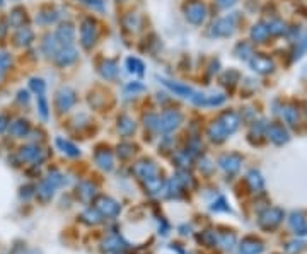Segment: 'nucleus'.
<instances>
[{
	"label": "nucleus",
	"instance_id": "864d4df0",
	"mask_svg": "<svg viewBox=\"0 0 307 254\" xmlns=\"http://www.w3.org/2000/svg\"><path fill=\"white\" fill-rule=\"evenodd\" d=\"M2 3H3V0H0V5H2Z\"/></svg>",
	"mask_w": 307,
	"mask_h": 254
},
{
	"label": "nucleus",
	"instance_id": "4c0bfd02",
	"mask_svg": "<svg viewBox=\"0 0 307 254\" xmlns=\"http://www.w3.org/2000/svg\"><path fill=\"white\" fill-rule=\"evenodd\" d=\"M38 109H40L41 118L46 120V118H48V102H46V99H45V94L38 96Z\"/></svg>",
	"mask_w": 307,
	"mask_h": 254
},
{
	"label": "nucleus",
	"instance_id": "a211bd4d",
	"mask_svg": "<svg viewBox=\"0 0 307 254\" xmlns=\"http://www.w3.org/2000/svg\"><path fill=\"white\" fill-rule=\"evenodd\" d=\"M61 45L58 43V40H56L55 34H46L45 36V41H43V51L46 56H51V58H55V55L60 51Z\"/></svg>",
	"mask_w": 307,
	"mask_h": 254
},
{
	"label": "nucleus",
	"instance_id": "39448f33",
	"mask_svg": "<svg viewBox=\"0 0 307 254\" xmlns=\"http://www.w3.org/2000/svg\"><path fill=\"white\" fill-rule=\"evenodd\" d=\"M183 121V114L179 111H166L162 113V116H159V130L164 133H171L172 130H176Z\"/></svg>",
	"mask_w": 307,
	"mask_h": 254
},
{
	"label": "nucleus",
	"instance_id": "5701e85b",
	"mask_svg": "<svg viewBox=\"0 0 307 254\" xmlns=\"http://www.w3.org/2000/svg\"><path fill=\"white\" fill-rule=\"evenodd\" d=\"M96 195V186L92 183H80L77 186V196L84 202H89L91 198H94Z\"/></svg>",
	"mask_w": 307,
	"mask_h": 254
},
{
	"label": "nucleus",
	"instance_id": "37998d69",
	"mask_svg": "<svg viewBox=\"0 0 307 254\" xmlns=\"http://www.w3.org/2000/svg\"><path fill=\"white\" fill-rule=\"evenodd\" d=\"M145 126H149V128H152V130H159V116H157V114H149V116H145Z\"/></svg>",
	"mask_w": 307,
	"mask_h": 254
},
{
	"label": "nucleus",
	"instance_id": "b1692460",
	"mask_svg": "<svg viewBox=\"0 0 307 254\" xmlns=\"http://www.w3.org/2000/svg\"><path fill=\"white\" fill-rule=\"evenodd\" d=\"M31 126L29 123L26 120H17L14 121L12 125H9V132L14 135V137H26V135L29 133Z\"/></svg>",
	"mask_w": 307,
	"mask_h": 254
},
{
	"label": "nucleus",
	"instance_id": "c756f323",
	"mask_svg": "<svg viewBox=\"0 0 307 254\" xmlns=\"http://www.w3.org/2000/svg\"><path fill=\"white\" fill-rule=\"evenodd\" d=\"M123 248H125V246H123V241L118 236H113L102 242V249H104V251H120Z\"/></svg>",
	"mask_w": 307,
	"mask_h": 254
},
{
	"label": "nucleus",
	"instance_id": "c9c22d12",
	"mask_svg": "<svg viewBox=\"0 0 307 254\" xmlns=\"http://www.w3.org/2000/svg\"><path fill=\"white\" fill-rule=\"evenodd\" d=\"M10 67V55L7 51H0V79L7 74Z\"/></svg>",
	"mask_w": 307,
	"mask_h": 254
},
{
	"label": "nucleus",
	"instance_id": "49530a36",
	"mask_svg": "<svg viewBox=\"0 0 307 254\" xmlns=\"http://www.w3.org/2000/svg\"><path fill=\"white\" fill-rule=\"evenodd\" d=\"M212 210H213V211H220V210L229 211L230 208H229L227 205H225V200H224V198H220L217 203H213V205H212Z\"/></svg>",
	"mask_w": 307,
	"mask_h": 254
},
{
	"label": "nucleus",
	"instance_id": "393cba45",
	"mask_svg": "<svg viewBox=\"0 0 307 254\" xmlns=\"http://www.w3.org/2000/svg\"><path fill=\"white\" fill-rule=\"evenodd\" d=\"M118 130H120L121 135L128 137V135L135 132V121L130 116H126V114H123V116H120V120H118Z\"/></svg>",
	"mask_w": 307,
	"mask_h": 254
},
{
	"label": "nucleus",
	"instance_id": "c03bdc74",
	"mask_svg": "<svg viewBox=\"0 0 307 254\" xmlns=\"http://www.w3.org/2000/svg\"><path fill=\"white\" fill-rule=\"evenodd\" d=\"M118 153L123 157V159H126V157H130L133 153V145L130 144H121L120 147H118Z\"/></svg>",
	"mask_w": 307,
	"mask_h": 254
},
{
	"label": "nucleus",
	"instance_id": "a18cd8bd",
	"mask_svg": "<svg viewBox=\"0 0 307 254\" xmlns=\"http://www.w3.org/2000/svg\"><path fill=\"white\" fill-rule=\"evenodd\" d=\"M80 2H84L86 5H89L96 10H104V3H102V0H80Z\"/></svg>",
	"mask_w": 307,
	"mask_h": 254
},
{
	"label": "nucleus",
	"instance_id": "7ed1b4c3",
	"mask_svg": "<svg viewBox=\"0 0 307 254\" xmlns=\"http://www.w3.org/2000/svg\"><path fill=\"white\" fill-rule=\"evenodd\" d=\"M184 15L191 24H202L206 17V7L200 0H190L184 3Z\"/></svg>",
	"mask_w": 307,
	"mask_h": 254
},
{
	"label": "nucleus",
	"instance_id": "0eeeda50",
	"mask_svg": "<svg viewBox=\"0 0 307 254\" xmlns=\"http://www.w3.org/2000/svg\"><path fill=\"white\" fill-rule=\"evenodd\" d=\"M75 101H77L75 91L70 89V87H61V89L56 92L55 104L58 107L60 113H65V111L70 109V107L75 104Z\"/></svg>",
	"mask_w": 307,
	"mask_h": 254
},
{
	"label": "nucleus",
	"instance_id": "4be33fe9",
	"mask_svg": "<svg viewBox=\"0 0 307 254\" xmlns=\"http://www.w3.org/2000/svg\"><path fill=\"white\" fill-rule=\"evenodd\" d=\"M144 183H145V188H147V191H149V193H152V195H157V193H160V191L164 190V179L160 178L159 174H155V176H152V178L145 179Z\"/></svg>",
	"mask_w": 307,
	"mask_h": 254
},
{
	"label": "nucleus",
	"instance_id": "473e14b6",
	"mask_svg": "<svg viewBox=\"0 0 307 254\" xmlns=\"http://www.w3.org/2000/svg\"><path fill=\"white\" fill-rule=\"evenodd\" d=\"M248 183H249V186H251L253 191L263 190V179H261L259 172H256V171L249 172V174H248Z\"/></svg>",
	"mask_w": 307,
	"mask_h": 254
},
{
	"label": "nucleus",
	"instance_id": "3c124183",
	"mask_svg": "<svg viewBox=\"0 0 307 254\" xmlns=\"http://www.w3.org/2000/svg\"><path fill=\"white\" fill-rule=\"evenodd\" d=\"M19 101H24V102H28L29 101V94L26 91H21L19 92Z\"/></svg>",
	"mask_w": 307,
	"mask_h": 254
},
{
	"label": "nucleus",
	"instance_id": "6e6552de",
	"mask_svg": "<svg viewBox=\"0 0 307 254\" xmlns=\"http://www.w3.org/2000/svg\"><path fill=\"white\" fill-rule=\"evenodd\" d=\"M45 159V152L38 145H26L19 150V160L21 162H40Z\"/></svg>",
	"mask_w": 307,
	"mask_h": 254
},
{
	"label": "nucleus",
	"instance_id": "a19ab883",
	"mask_svg": "<svg viewBox=\"0 0 307 254\" xmlns=\"http://www.w3.org/2000/svg\"><path fill=\"white\" fill-rule=\"evenodd\" d=\"M218 242H220L222 246H224V248H232L234 244H236V236H234V234H222L220 236V239H217Z\"/></svg>",
	"mask_w": 307,
	"mask_h": 254
},
{
	"label": "nucleus",
	"instance_id": "9d476101",
	"mask_svg": "<svg viewBox=\"0 0 307 254\" xmlns=\"http://www.w3.org/2000/svg\"><path fill=\"white\" fill-rule=\"evenodd\" d=\"M133 172H135L142 181L159 174V172H157V165L154 164L152 160H140V162H137L135 165H133Z\"/></svg>",
	"mask_w": 307,
	"mask_h": 254
},
{
	"label": "nucleus",
	"instance_id": "dca6fc26",
	"mask_svg": "<svg viewBox=\"0 0 307 254\" xmlns=\"http://www.w3.org/2000/svg\"><path fill=\"white\" fill-rule=\"evenodd\" d=\"M160 82H162L164 86L167 87V89H171L172 92H174V94L181 96V98L191 99V96L195 94V91L191 89V87H188V86H183V84L172 82V80H167V79H160Z\"/></svg>",
	"mask_w": 307,
	"mask_h": 254
},
{
	"label": "nucleus",
	"instance_id": "412c9836",
	"mask_svg": "<svg viewBox=\"0 0 307 254\" xmlns=\"http://www.w3.org/2000/svg\"><path fill=\"white\" fill-rule=\"evenodd\" d=\"M14 41L17 46H28L31 41H33V31H31L28 26H22V28H19L17 33H15Z\"/></svg>",
	"mask_w": 307,
	"mask_h": 254
},
{
	"label": "nucleus",
	"instance_id": "f8f14e48",
	"mask_svg": "<svg viewBox=\"0 0 307 254\" xmlns=\"http://www.w3.org/2000/svg\"><path fill=\"white\" fill-rule=\"evenodd\" d=\"M55 36H56V40H58V43L61 46H72L74 45V40H75L74 26H72L70 22H65V24H61L58 28Z\"/></svg>",
	"mask_w": 307,
	"mask_h": 254
},
{
	"label": "nucleus",
	"instance_id": "f3484780",
	"mask_svg": "<svg viewBox=\"0 0 307 254\" xmlns=\"http://www.w3.org/2000/svg\"><path fill=\"white\" fill-rule=\"evenodd\" d=\"M290 227L297 234H307V218L304 211H294L290 215Z\"/></svg>",
	"mask_w": 307,
	"mask_h": 254
},
{
	"label": "nucleus",
	"instance_id": "603ef678",
	"mask_svg": "<svg viewBox=\"0 0 307 254\" xmlns=\"http://www.w3.org/2000/svg\"><path fill=\"white\" fill-rule=\"evenodd\" d=\"M234 2H236V0H217V3L220 7H229V5H232Z\"/></svg>",
	"mask_w": 307,
	"mask_h": 254
},
{
	"label": "nucleus",
	"instance_id": "9b49d317",
	"mask_svg": "<svg viewBox=\"0 0 307 254\" xmlns=\"http://www.w3.org/2000/svg\"><path fill=\"white\" fill-rule=\"evenodd\" d=\"M77 51L74 46H61L60 51L55 55V60L56 65H60V67H68V65H72L74 61L77 60Z\"/></svg>",
	"mask_w": 307,
	"mask_h": 254
},
{
	"label": "nucleus",
	"instance_id": "1a4fd4ad",
	"mask_svg": "<svg viewBox=\"0 0 307 254\" xmlns=\"http://www.w3.org/2000/svg\"><path fill=\"white\" fill-rule=\"evenodd\" d=\"M191 101L197 106H218L225 101L224 94H200L195 91V94L191 96Z\"/></svg>",
	"mask_w": 307,
	"mask_h": 254
},
{
	"label": "nucleus",
	"instance_id": "ea45409f",
	"mask_svg": "<svg viewBox=\"0 0 307 254\" xmlns=\"http://www.w3.org/2000/svg\"><path fill=\"white\" fill-rule=\"evenodd\" d=\"M198 241L206 246H215L217 244V236L213 232H203L202 236H198Z\"/></svg>",
	"mask_w": 307,
	"mask_h": 254
},
{
	"label": "nucleus",
	"instance_id": "4468645a",
	"mask_svg": "<svg viewBox=\"0 0 307 254\" xmlns=\"http://www.w3.org/2000/svg\"><path fill=\"white\" fill-rule=\"evenodd\" d=\"M239 249H241V254H261L264 246H263V242L259 239H256V237H246V239H243V242H241Z\"/></svg>",
	"mask_w": 307,
	"mask_h": 254
},
{
	"label": "nucleus",
	"instance_id": "f257e3e1",
	"mask_svg": "<svg viewBox=\"0 0 307 254\" xmlns=\"http://www.w3.org/2000/svg\"><path fill=\"white\" fill-rule=\"evenodd\" d=\"M239 126V118L236 113H224L208 128V137L213 142H224L229 135H232Z\"/></svg>",
	"mask_w": 307,
	"mask_h": 254
},
{
	"label": "nucleus",
	"instance_id": "2eb2a0df",
	"mask_svg": "<svg viewBox=\"0 0 307 254\" xmlns=\"http://www.w3.org/2000/svg\"><path fill=\"white\" fill-rule=\"evenodd\" d=\"M241 162H243V159H241L239 155H236V153H229V155L220 157V160H218L220 167L224 169V171H227L229 174H232V172L239 171Z\"/></svg>",
	"mask_w": 307,
	"mask_h": 254
},
{
	"label": "nucleus",
	"instance_id": "79ce46f5",
	"mask_svg": "<svg viewBox=\"0 0 307 254\" xmlns=\"http://www.w3.org/2000/svg\"><path fill=\"white\" fill-rule=\"evenodd\" d=\"M266 34H268V29L264 28V26H255V29H253V38H255L256 41L264 40Z\"/></svg>",
	"mask_w": 307,
	"mask_h": 254
},
{
	"label": "nucleus",
	"instance_id": "f03ea898",
	"mask_svg": "<svg viewBox=\"0 0 307 254\" xmlns=\"http://www.w3.org/2000/svg\"><path fill=\"white\" fill-rule=\"evenodd\" d=\"M96 40H98V24L91 17L84 19L80 24V43L86 50H89L94 46Z\"/></svg>",
	"mask_w": 307,
	"mask_h": 254
},
{
	"label": "nucleus",
	"instance_id": "f704fd0d",
	"mask_svg": "<svg viewBox=\"0 0 307 254\" xmlns=\"http://www.w3.org/2000/svg\"><path fill=\"white\" fill-rule=\"evenodd\" d=\"M253 67H255V70H259V72H268L271 70V61L266 60V58H261V56H258V58L253 60Z\"/></svg>",
	"mask_w": 307,
	"mask_h": 254
},
{
	"label": "nucleus",
	"instance_id": "ddd939ff",
	"mask_svg": "<svg viewBox=\"0 0 307 254\" xmlns=\"http://www.w3.org/2000/svg\"><path fill=\"white\" fill-rule=\"evenodd\" d=\"M94 159H96V164H98L99 167L102 169V171H111V169H113V165H114L113 153H111L107 149H98V150H96Z\"/></svg>",
	"mask_w": 307,
	"mask_h": 254
},
{
	"label": "nucleus",
	"instance_id": "58836bf2",
	"mask_svg": "<svg viewBox=\"0 0 307 254\" xmlns=\"http://www.w3.org/2000/svg\"><path fill=\"white\" fill-rule=\"evenodd\" d=\"M29 86H31V89H33L34 92H36L38 96L45 94L46 86H45V82H43V80H41V79H31Z\"/></svg>",
	"mask_w": 307,
	"mask_h": 254
},
{
	"label": "nucleus",
	"instance_id": "a878e982",
	"mask_svg": "<svg viewBox=\"0 0 307 254\" xmlns=\"http://www.w3.org/2000/svg\"><path fill=\"white\" fill-rule=\"evenodd\" d=\"M56 145H58V149L61 150L63 153H67L68 157H79L80 155V150L75 147L72 142L68 140H63V138H56Z\"/></svg>",
	"mask_w": 307,
	"mask_h": 254
},
{
	"label": "nucleus",
	"instance_id": "8fccbe9b",
	"mask_svg": "<svg viewBox=\"0 0 307 254\" xmlns=\"http://www.w3.org/2000/svg\"><path fill=\"white\" fill-rule=\"evenodd\" d=\"M7 121H9V120H7V116H3V114H2V116H0V132H3L5 128H9V123H7Z\"/></svg>",
	"mask_w": 307,
	"mask_h": 254
},
{
	"label": "nucleus",
	"instance_id": "6ab92c4d",
	"mask_svg": "<svg viewBox=\"0 0 307 254\" xmlns=\"http://www.w3.org/2000/svg\"><path fill=\"white\" fill-rule=\"evenodd\" d=\"M268 137H270V140L275 142L276 145H282L289 140V133L285 132V128H283L282 125H271L270 128H268Z\"/></svg>",
	"mask_w": 307,
	"mask_h": 254
},
{
	"label": "nucleus",
	"instance_id": "423d86ee",
	"mask_svg": "<svg viewBox=\"0 0 307 254\" xmlns=\"http://www.w3.org/2000/svg\"><path fill=\"white\" fill-rule=\"evenodd\" d=\"M94 208L102 215V217H116L120 213L121 206L118 205V202H114L113 198H107V196H99L94 203Z\"/></svg>",
	"mask_w": 307,
	"mask_h": 254
},
{
	"label": "nucleus",
	"instance_id": "2f4dec72",
	"mask_svg": "<svg viewBox=\"0 0 307 254\" xmlns=\"http://www.w3.org/2000/svg\"><path fill=\"white\" fill-rule=\"evenodd\" d=\"M126 68H128L130 74L135 75H144V63H142L138 58H128L126 60Z\"/></svg>",
	"mask_w": 307,
	"mask_h": 254
},
{
	"label": "nucleus",
	"instance_id": "bb28decb",
	"mask_svg": "<svg viewBox=\"0 0 307 254\" xmlns=\"http://www.w3.org/2000/svg\"><path fill=\"white\" fill-rule=\"evenodd\" d=\"M101 75L104 77V79H114V77L118 75V65L114 60H106L104 63L101 65Z\"/></svg>",
	"mask_w": 307,
	"mask_h": 254
},
{
	"label": "nucleus",
	"instance_id": "20e7f679",
	"mask_svg": "<svg viewBox=\"0 0 307 254\" xmlns=\"http://www.w3.org/2000/svg\"><path fill=\"white\" fill-rule=\"evenodd\" d=\"M283 220V210L280 208H268L259 215L258 225L263 230H273L275 227H278Z\"/></svg>",
	"mask_w": 307,
	"mask_h": 254
},
{
	"label": "nucleus",
	"instance_id": "72a5a7b5",
	"mask_svg": "<svg viewBox=\"0 0 307 254\" xmlns=\"http://www.w3.org/2000/svg\"><path fill=\"white\" fill-rule=\"evenodd\" d=\"M56 19H58V14H56V10H46V12H41L38 14L36 21L40 22V24H51V22H55Z\"/></svg>",
	"mask_w": 307,
	"mask_h": 254
},
{
	"label": "nucleus",
	"instance_id": "c85d7f7f",
	"mask_svg": "<svg viewBox=\"0 0 307 254\" xmlns=\"http://www.w3.org/2000/svg\"><path fill=\"white\" fill-rule=\"evenodd\" d=\"M82 218L84 222H86V224H91V225H96V224H101L102 222V215L99 213L98 210L96 208H89V210H86L82 213Z\"/></svg>",
	"mask_w": 307,
	"mask_h": 254
},
{
	"label": "nucleus",
	"instance_id": "e433bc0d",
	"mask_svg": "<svg viewBox=\"0 0 307 254\" xmlns=\"http://www.w3.org/2000/svg\"><path fill=\"white\" fill-rule=\"evenodd\" d=\"M306 249V242L302 241H292L287 244V253L289 254H299L301 251H304Z\"/></svg>",
	"mask_w": 307,
	"mask_h": 254
},
{
	"label": "nucleus",
	"instance_id": "cd10ccee",
	"mask_svg": "<svg viewBox=\"0 0 307 254\" xmlns=\"http://www.w3.org/2000/svg\"><path fill=\"white\" fill-rule=\"evenodd\" d=\"M56 186L55 184H51L48 179H45L43 183H41V186L38 188V196H40L43 202H46V200H50L53 196V193H55Z\"/></svg>",
	"mask_w": 307,
	"mask_h": 254
},
{
	"label": "nucleus",
	"instance_id": "7c9ffc66",
	"mask_svg": "<svg viewBox=\"0 0 307 254\" xmlns=\"http://www.w3.org/2000/svg\"><path fill=\"white\" fill-rule=\"evenodd\" d=\"M24 21H26L24 9H21V7L14 9L12 14H10V24L15 26V28H22V26H24Z\"/></svg>",
	"mask_w": 307,
	"mask_h": 254
},
{
	"label": "nucleus",
	"instance_id": "aec40b11",
	"mask_svg": "<svg viewBox=\"0 0 307 254\" xmlns=\"http://www.w3.org/2000/svg\"><path fill=\"white\" fill-rule=\"evenodd\" d=\"M232 31H234L232 22H230L229 19H220V21H217L212 26L210 34H212V36H229V34H232Z\"/></svg>",
	"mask_w": 307,
	"mask_h": 254
},
{
	"label": "nucleus",
	"instance_id": "de8ad7c7",
	"mask_svg": "<svg viewBox=\"0 0 307 254\" xmlns=\"http://www.w3.org/2000/svg\"><path fill=\"white\" fill-rule=\"evenodd\" d=\"M285 120L289 121L290 125H295V123H297V113H295V111H292V109L285 111Z\"/></svg>",
	"mask_w": 307,
	"mask_h": 254
},
{
	"label": "nucleus",
	"instance_id": "09e8293b",
	"mask_svg": "<svg viewBox=\"0 0 307 254\" xmlns=\"http://www.w3.org/2000/svg\"><path fill=\"white\" fill-rule=\"evenodd\" d=\"M140 91H144V86L138 82H132L126 86V92H140Z\"/></svg>",
	"mask_w": 307,
	"mask_h": 254
}]
</instances>
